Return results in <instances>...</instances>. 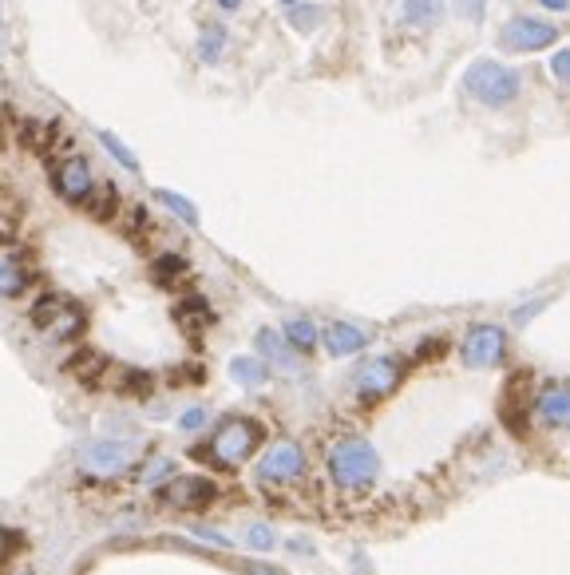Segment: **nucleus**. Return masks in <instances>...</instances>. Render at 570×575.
<instances>
[{
	"label": "nucleus",
	"instance_id": "nucleus-25",
	"mask_svg": "<svg viewBox=\"0 0 570 575\" xmlns=\"http://www.w3.org/2000/svg\"><path fill=\"white\" fill-rule=\"evenodd\" d=\"M198 56L207 64H218L226 56V28L222 24H202L198 28Z\"/></svg>",
	"mask_w": 570,
	"mask_h": 575
},
{
	"label": "nucleus",
	"instance_id": "nucleus-17",
	"mask_svg": "<svg viewBox=\"0 0 570 575\" xmlns=\"http://www.w3.org/2000/svg\"><path fill=\"white\" fill-rule=\"evenodd\" d=\"M151 278H155L159 286H166V290H178V286H187L190 278H195V271H190L187 254L159 251L155 258H151Z\"/></svg>",
	"mask_w": 570,
	"mask_h": 575
},
{
	"label": "nucleus",
	"instance_id": "nucleus-15",
	"mask_svg": "<svg viewBox=\"0 0 570 575\" xmlns=\"http://www.w3.org/2000/svg\"><path fill=\"white\" fill-rule=\"evenodd\" d=\"M369 342H373V334L357 322H329L322 330V345L329 357H357L369 349Z\"/></svg>",
	"mask_w": 570,
	"mask_h": 575
},
{
	"label": "nucleus",
	"instance_id": "nucleus-18",
	"mask_svg": "<svg viewBox=\"0 0 570 575\" xmlns=\"http://www.w3.org/2000/svg\"><path fill=\"white\" fill-rule=\"evenodd\" d=\"M230 381L242 389H261L266 381H270V366L261 361L258 354H239V357H230V366H226Z\"/></svg>",
	"mask_w": 570,
	"mask_h": 575
},
{
	"label": "nucleus",
	"instance_id": "nucleus-34",
	"mask_svg": "<svg viewBox=\"0 0 570 575\" xmlns=\"http://www.w3.org/2000/svg\"><path fill=\"white\" fill-rule=\"evenodd\" d=\"M242 572L246 575H286V572H278V567H270V564H258V560H254V564H242Z\"/></svg>",
	"mask_w": 570,
	"mask_h": 575
},
{
	"label": "nucleus",
	"instance_id": "nucleus-14",
	"mask_svg": "<svg viewBox=\"0 0 570 575\" xmlns=\"http://www.w3.org/2000/svg\"><path fill=\"white\" fill-rule=\"evenodd\" d=\"M32 286H36L32 262L24 258L16 246H4V251H0V302H16Z\"/></svg>",
	"mask_w": 570,
	"mask_h": 575
},
{
	"label": "nucleus",
	"instance_id": "nucleus-22",
	"mask_svg": "<svg viewBox=\"0 0 570 575\" xmlns=\"http://www.w3.org/2000/svg\"><path fill=\"white\" fill-rule=\"evenodd\" d=\"M68 373L83 386H104V373H107V357L95 354V349H80V354L68 361Z\"/></svg>",
	"mask_w": 570,
	"mask_h": 575
},
{
	"label": "nucleus",
	"instance_id": "nucleus-9",
	"mask_svg": "<svg viewBox=\"0 0 570 575\" xmlns=\"http://www.w3.org/2000/svg\"><path fill=\"white\" fill-rule=\"evenodd\" d=\"M408 377V361L400 354H376L369 361H361L353 373V398L361 401L364 409L381 405L396 393V389L405 386Z\"/></svg>",
	"mask_w": 570,
	"mask_h": 575
},
{
	"label": "nucleus",
	"instance_id": "nucleus-40",
	"mask_svg": "<svg viewBox=\"0 0 570 575\" xmlns=\"http://www.w3.org/2000/svg\"><path fill=\"white\" fill-rule=\"evenodd\" d=\"M281 4H286V9H290V4H298V0H281Z\"/></svg>",
	"mask_w": 570,
	"mask_h": 575
},
{
	"label": "nucleus",
	"instance_id": "nucleus-33",
	"mask_svg": "<svg viewBox=\"0 0 570 575\" xmlns=\"http://www.w3.org/2000/svg\"><path fill=\"white\" fill-rule=\"evenodd\" d=\"M190 532L198 536V540H207V544H218V548H230V536L226 532H218V528H207V524H195Z\"/></svg>",
	"mask_w": 570,
	"mask_h": 575
},
{
	"label": "nucleus",
	"instance_id": "nucleus-16",
	"mask_svg": "<svg viewBox=\"0 0 570 575\" xmlns=\"http://www.w3.org/2000/svg\"><path fill=\"white\" fill-rule=\"evenodd\" d=\"M171 314H175V325L190 337V342H198V337L214 325V310H210V302L202 298V294H187V298H178Z\"/></svg>",
	"mask_w": 570,
	"mask_h": 575
},
{
	"label": "nucleus",
	"instance_id": "nucleus-8",
	"mask_svg": "<svg viewBox=\"0 0 570 575\" xmlns=\"http://www.w3.org/2000/svg\"><path fill=\"white\" fill-rule=\"evenodd\" d=\"M48 183H53V191L68 203V207H80V210H88L92 195L100 191V175H95V168L75 151V147H68V151L48 159Z\"/></svg>",
	"mask_w": 570,
	"mask_h": 575
},
{
	"label": "nucleus",
	"instance_id": "nucleus-23",
	"mask_svg": "<svg viewBox=\"0 0 570 575\" xmlns=\"http://www.w3.org/2000/svg\"><path fill=\"white\" fill-rule=\"evenodd\" d=\"M155 203L171 215L175 222H183V227H198V207L187 199V195H178V191H155Z\"/></svg>",
	"mask_w": 570,
	"mask_h": 575
},
{
	"label": "nucleus",
	"instance_id": "nucleus-1",
	"mask_svg": "<svg viewBox=\"0 0 570 575\" xmlns=\"http://www.w3.org/2000/svg\"><path fill=\"white\" fill-rule=\"evenodd\" d=\"M261 445H266V425H261L258 417L226 413V417L207 433V440L195 445V460H202V464H210V469L218 472H239L258 457Z\"/></svg>",
	"mask_w": 570,
	"mask_h": 575
},
{
	"label": "nucleus",
	"instance_id": "nucleus-5",
	"mask_svg": "<svg viewBox=\"0 0 570 575\" xmlns=\"http://www.w3.org/2000/svg\"><path fill=\"white\" fill-rule=\"evenodd\" d=\"M464 92L476 100L479 107H491V112H503V107L519 104L523 95V76L511 68V64L499 60H476L467 64L464 72Z\"/></svg>",
	"mask_w": 570,
	"mask_h": 575
},
{
	"label": "nucleus",
	"instance_id": "nucleus-19",
	"mask_svg": "<svg viewBox=\"0 0 570 575\" xmlns=\"http://www.w3.org/2000/svg\"><path fill=\"white\" fill-rule=\"evenodd\" d=\"M444 12H447L444 0H405V4H400L405 24H412V28H420V32L440 28V24H444Z\"/></svg>",
	"mask_w": 570,
	"mask_h": 575
},
{
	"label": "nucleus",
	"instance_id": "nucleus-27",
	"mask_svg": "<svg viewBox=\"0 0 570 575\" xmlns=\"http://www.w3.org/2000/svg\"><path fill=\"white\" fill-rule=\"evenodd\" d=\"M242 540H246L249 552H274L278 548V532H274L270 520H249L242 528Z\"/></svg>",
	"mask_w": 570,
	"mask_h": 575
},
{
	"label": "nucleus",
	"instance_id": "nucleus-31",
	"mask_svg": "<svg viewBox=\"0 0 570 575\" xmlns=\"http://www.w3.org/2000/svg\"><path fill=\"white\" fill-rule=\"evenodd\" d=\"M452 9H456L467 24H479L488 16V0H452Z\"/></svg>",
	"mask_w": 570,
	"mask_h": 575
},
{
	"label": "nucleus",
	"instance_id": "nucleus-37",
	"mask_svg": "<svg viewBox=\"0 0 570 575\" xmlns=\"http://www.w3.org/2000/svg\"><path fill=\"white\" fill-rule=\"evenodd\" d=\"M4 115H9V107H4V92H0V124H4Z\"/></svg>",
	"mask_w": 570,
	"mask_h": 575
},
{
	"label": "nucleus",
	"instance_id": "nucleus-6",
	"mask_svg": "<svg viewBox=\"0 0 570 575\" xmlns=\"http://www.w3.org/2000/svg\"><path fill=\"white\" fill-rule=\"evenodd\" d=\"M305 476H310V457H305V449L290 437L274 440L270 449L258 457V464H254V481H258V488H270V492L298 488Z\"/></svg>",
	"mask_w": 570,
	"mask_h": 575
},
{
	"label": "nucleus",
	"instance_id": "nucleus-32",
	"mask_svg": "<svg viewBox=\"0 0 570 575\" xmlns=\"http://www.w3.org/2000/svg\"><path fill=\"white\" fill-rule=\"evenodd\" d=\"M550 72H555V80L562 88H570V48H559V53L550 56Z\"/></svg>",
	"mask_w": 570,
	"mask_h": 575
},
{
	"label": "nucleus",
	"instance_id": "nucleus-2",
	"mask_svg": "<svg viewBox=\"0 0 570 575\" xmlns=\"http://www.w3.org/2000/svg\"><path fill=\"white\" fill-rule=\"evenodd\" d=\"M325 472H329L333 488L345 496H369L381 481V452L361 433H345L325 452Z\"/></svg>",
	"mask_w": 570,
	"mask_h": 575
},
{
	"label": "nucleus",
	"instance_id": "nucleus-20",
	"mask_svg": "<svg viewBox=\"0 0 570 575\" xmlns=\"http://www.w3.org/2000/svg\"><path fill=\"white\" fill-rule=\"evenodd\" d=\"M175 472H178V460L155 452V457L139 460V469L131 472V476H136V484H143V488H159V484H166L171 476H175Z\"/></svg>",
	"mask_w": 570,
	"mask_h": 575
},
{
	"label": "nucleus",
	"instance_id": "nucleus-39",
	"mask_svg": "<svg viewBox=\"0 0 570 575\" xmlns=\"http://www.w3.org/2000/svg\"><path fill=\"white\" fill-rule=\"evenodd\" d=\"M0 48H4V24H0Z\"/></svg>",
	"mask_w": 570,
	"mask_h": 575
},
{
	"label": "nucleus",
	"instance_id": "nucleus-12",
	"mask_svg": "<svg viewBox=\"0 0 570 575\" xmlns=\"http://www.w3.org/2000/svg\"><path fill=\"white\" fill-rule=\"evenodd\" d=\"M531 417H539L550 429L570 433V381H547L531 398Z\"/></svg>",
	"mask_w": 570,
	"mask_h": 575
},
{
	"label": "nucleus",
	"instance_id": "nucleus-13",
	"mask_svg": "<svg viewBox=\"0 0 570 575\" xmlns=\"http://www.w3.org/2000/svg\"><path fill=\"white\" fill-rule=\"evenodd\" d=\"M254 349H258V357L270 366V373L298 377L301 369H305L301 366V354L281 337V330H258V334H254Z\"/></svg>",
	"mask_w": 570,
	"mask_h": 575
},
{
	"label": "nucleus",
	"instance_id": "nucleus-29",
	"mask_svg": "<svg viewBox=\"0 0 570 575\" xmlns=\"http://www.w3.org/2000/svg\"><path fill=\"white\" fill-rule=\"evenodd\" d=\"M210 425V413L202 405H190V409H183L178 413V429L183 433H202Z\"/></svg>",
	"mask_w": 570,
	"mask_h": 575
},
{
	"label": "nucleus",
	"instance_id": "nucleus-4",
	"mask_svg": "<svg viewBox=\"0 0 570 575\" xmlns=\"http://www.w3.org/2000/svg\"><path fill=\"white\" fill-rule=\"evenodd\" d=\"M28 325L44 342L53 345H75L88 334V310L68 294H40L28 310Z\"/></svg>",
	"mask_w": 570,
	"mask_h": 575
},
{
	"label": "nucleus",
	"instance_id": "nucleus-7",
	"mask_svg": "<svg viewBox=\"0 0 570 575\" xmlns=\"http://www.w3.org/2000/svg\"><path fill=\"white\" fill-rule=\"evenodd\" d=\"M155 496L166 513L198 516L222 501V484H218L214 476H207V472H175L166 484H159Z\"/></svg>",
	"mask_w": 570,
	"mask_h": 575
},
{
	"label": "nucleus",
	"instance_id": "nucleus-30",
	"mask_svg": "<svg viewBox=\"0 0 570 575\" xmlns=\"http://www.w3.org/2000/svg\"><path fill=\"white\" fill-rule=\"evenodd\" d=\"M447 354V337H424V342L416 345V361H420V366H428V361H440V357Z\"/></svg>",
	"mask_w": 570,
	"mask_h": 575
},
{
	"label": "nucleus",
	"instance_id": "nucleus-38",
	"mask_svg": "<svg viewBox=\"0 0 570 575\" xmlns=\"http://www.w3.org/2000/svg\"><path fill=\"white\" fill-rule=\"evenodd\" d=\"M0 575H32V572H24V567H21V572H16V567H4Z\"/></svg>",
	"mask_w": 570,
	"mask_h": 575
},
{
	"label": "nucleus",
	"instance_id": "nucleus-24",
	"mask_svg": "<svg viewBox=\"0 0 570 575\" xmlns=\"http://www.w3.org/2000/svg\"><path fill=\"white\" fill-rule=\"evenodd\" d=\"M325 4H310V0H298V4H290L286 9V24L290 28H298V32H313V28H322L325 24Z\"/></svg>",
	"mask_w": 570,
	"mask_h": 575
},
{
	"label": "nucleus",
	"instance_id": "nucleus-35",
	"mask_svg": "<svg viewBox=\"0 0 570 575\" xmlns=\"http://www.w3.org/2000/svg\"><path fill=\"white\" fill-rule=\"evenodd\" d=\"M539 9H547V12H570V0H539Z\"/></svg>",
	"mask_w": 570,
	"mask_h": 575
},
{
	"label": "nucleus",
	"instance_id": "nucleus-10",
	"mask_svg": "<svg viewBox=\"0 0 570 575\" xmlns=\"http://www.w3.org/2000/svg\"><path fill=\"white\" fill-rule=\"evenodd\" d=\"M508 354H511L508 330L496 322L467 325L464 342H460V361H464L467 369H499L508 361Z\"/></svg>",
	"mask_w": 570,
	"mask_h": 575
},
{
	"label": "nucleus",
	"instance_id": "nucleus-21",
	"mask_svg": "<svg viewBox=\"0 0 570 575\" xmlns=\"http://www.w3.org/2000/svg\"><path fill=\"white\" fill-rule=\"evenodd\" d=\"M281 337H286L298 354H313V349L322 345V330H317L313 318H290V322L281 325Z\"/></svg>",
	"mask_w": 570,
	"mask_h": 575
},
{
	"label": "nucleus",
	"instance_id": "nucleus-28",
	"mask_svg": "<svg viewBox=\"0 0 570 575\" xmlns=\"http://www.w3.org/2000/svg\"><path fill=\"white\" fill-rule=\"evenodd\" d=\"M115 389H119L124 398H147V393H151V373H147V369H119Z\"/></svg>",
	"mask_w": 570,
	"mask_h": 575
},
{
	"label": "nucleus",
	"instance_id": "nucleus-36",
	"mask_svg": "<svg viewBox=\"0 0 570 575\" xmlns=\"http://www.w3.org/2000/svg\"><path fill=\"white\" fill-rule=\"evenodd\" d=\"M214 4H218L222 12H239L242 4H246V0H214Z\"/></svg>",
	"mask_w": 570,
	"mask_h": 575
},
{
	"label": "nucleus",
	"instance_id": "nucleus-3",
	"mask_svg": "<svg viewBox=\"0 0 570 575\" xmlns=\"http://www.w3.org/2000/svg\"><path fill=\"white\" fill-rule=\"evenodd\" d=\"M139 440L136 437H88L75 449V472L92 484H115L139 469Z\"/></svg>",
	"mask_w": 570,
	"mask_h": 575
},
{
	"label": "nucleus",
	"instance_id": "nucleus-11",
	"mask_svg": "<svg viewBox=\"0 0 570 575\" xmlns=\"http://www.w3.org/2000/svg\"><path fill=\"white\" fill-rule=\"evenodd\" d=\"M559 44V24L543 21V16H511L499 28V48L503 53H543Z\"/></svg>",
	"mask_w": 570,
	"mask_h": 575
},
{
	"label": "nucleus",
	"instance_id": "nucleus-26",
	"mask_svg": "<svg viewBox=\"0 0 570 575\" xmlns=\"http://www.w3.org/2000/svg\"><path fill=\"white\" fill-rule=\"evenodd\" d=\"M95 139H100V147H104V151L115 159V163H119V168L131 171V175H139V156L124 143V139L115 136V131H95Z\"/></svg>",
	"mask_w": 570,
	"mask_h": 575
}]
</instances>
